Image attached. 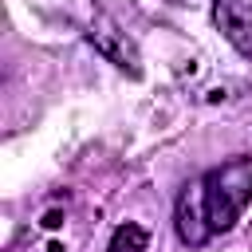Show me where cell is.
I'll return each instance as SVG.
<instances>
[{
    "label": "cell",
    "mask_w": 252,
    "mask_h": 252,
    "mask_svg": "<svg viewBox=\"0 0 252 252\" xmlns=\"http://www.w3.org/2000/svg\"><path fill=\"white\" fill-rule=\"evenodd\" d=\"M213 24L244 59H252V0H213Z\"/></svg>",
    "instance_id": "3957f363"
},
{
    "label": "cell",
    "mask_w": 252,
    "mask_h": 252,
    "mask_svg": "<svg viewBox=\"0 0 252 252\" xmlns=\"http://www.w3.org/2000/svg\"><path fill=\"white\" fill-rule=\"evenodd\" d=\"M201 205L213 232H228L240 213L252 205V154H240L217 169H209L201 181Z\"/></svg>",
    "instance_id": "6da1fadb"
},
{
    "label": "cell",
    "mask_w": 252,
    "mask_h": 252,
    "mask_svg": "<svg viewBox=\"0 0 252 252\" xmlns=\"http://www.w3.org/2000/svg\"><path fill=\"white\" fill-rule=\"evenodd\" d=\"M87 39H91V43H94V51H102L110 63H118L122 71L138 75V51H134V43L126 39V32H118L110 20H94V24H91V32H87Z\"/></svg>",
    "instance_id": "277c9868"
},
{
    "label": "cell",
    "mask_w": 252,
    "mask_h": 252,
    "mask_svg": "<svg viewBox=\"0 0 252 252\" xmlns=\"http://www.w3.org/2000/svg\"><path fill=\"white\" fill-rule=\"evenodd\" d=\"M146 248H150V232L134 220L118 224L114 236H110V252H146Z\"/></svg>",
    "instance_id": "5b68a950"
},
{
    "label": "cell",
    "mask_w": 252,
    "mask_h": 252,
    "mask_svg": "<svg viewBox=\"0 0 252 252\" xmlns=\"http://www.w3.org/2000/svg\"><path fill=\"white\" fill-rule=\"evenodd\" d=\"M173 228H177L181 244H189V248H201L209 236H217V232L209 228V217H205V205H201V185H197V181H189V185L181 189L177 209H173Z\"/></svg>",
    "instance_id": "7a4b0ae2"
}]
</instances>
